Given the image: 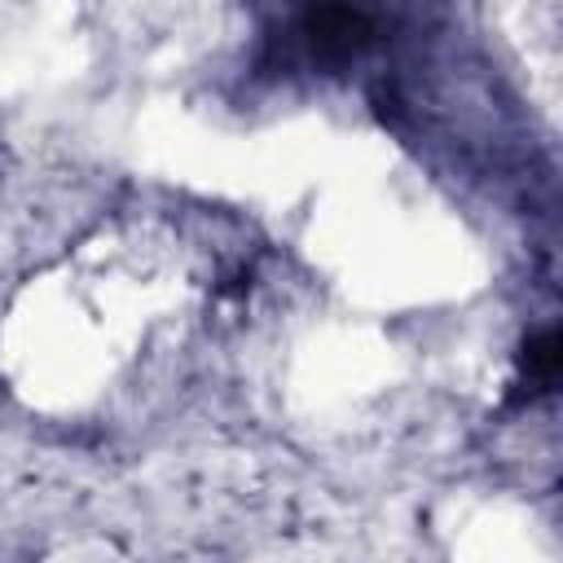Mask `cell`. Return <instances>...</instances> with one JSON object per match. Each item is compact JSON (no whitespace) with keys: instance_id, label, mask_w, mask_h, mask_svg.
<instances>
[{"instance_id":"6da1fadb","label":"cell","mask_w":563,"mask_h":563,"mask_svg":"<svg viewBox=\"0 0 563 563\" xmlns=\"http://www.w3.org/2000/svg\"><path fill=\"white\" fill-rule=\"evenodd\" d=\"M383 40V18L352 4H312L290 13L282 35L268 40V66H299V70H330L347 66Z\"/></svg>"},{"instance_id":"7a4b0ae2","label":"cell","mask_w":563,"mask_h":563,"mask_svg":"<svg viewBox=\"0 0 563 563\" xmlns=\"http://www.w3.org/2000/svg\"><path fill=\"white\" fill-rule=\"evenodd\" d=\"M554 378H559V334L554 330H541L537 339L523 343V356H519V396L550 391Z\"/></svg>"}]
</instances>
